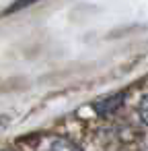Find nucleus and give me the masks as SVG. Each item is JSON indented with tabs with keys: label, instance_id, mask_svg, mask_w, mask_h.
Instances as JSON below:
<instances>
[{
	"label": "nucleus",
	"instance_id": "obj_2",
	"mask_svg": "<svg viewBox=\"0 0 148 151\" xmlns=\"http://www.w3.org/2000/svg\"><path fill=\"white\" fill-rule=\"evenodd\" d=\"M138 116H140V120L148 126V95H144V97L140 99V104H138Z\"/></svg>",
	"mask_w": 148,
	"mask_h": 151
},
{
	"label": "nucleus",
	"instance_id": "obj_4",
	"mask_svg": "<svg viewBox=\"0 0 148 151\" xmlns=\"http://www.w3.org/2000/svg\"><path fill=\"white\" fill-rule=\"evenodd\" d=\"M6 126V118H0V128H4Z\"/></svg>",
	"mask_w": 148,
	"mask_h": 151
},
{
	"label": "nucleus",
	"instance_id": "obj_1",
	"mask_svg": "<svg viewBox=\"0 0 148 151\" xmlns=\"http://www.w3.org/2000/svg\"><path fill=\"white\" fill-rule=\"evenodd\" d=\"M123 99H125V93H123V91L111 93V95H105V97L97 99V101L93 104V108H95V112H97L99 116H109V114H113V112L123 104Z\"/></svg>",
	"mask_w": 148,
	"mask_h": 151
},
{
	"label": "nucleus",
	"instance_id": "obj_3",
	"mask_svg": "<svg viewBox=\"0 0 148 151\" xmlns=\"http://www.w3.org/2000/svg\"><path fill=\"white\" fill-rule=\"evenodd\" d=\"M35 2H39V0H15V2L6 9V13H17V11H23V9H27V6H31V4H35Z\"/></svg>",
	"mask_w": 148,
	"mask_h": 151
}]
</instances>
